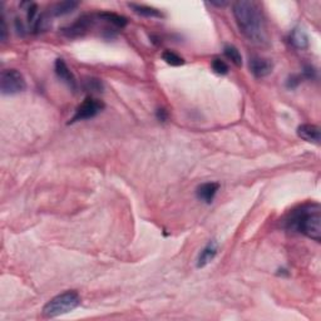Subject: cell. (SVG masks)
Instances as JSON below:
<instances>
[{
    "instance_id": "cell-1",
    "label": "cell",
    "mask_w": 321,
    "mask_h": 321,
    "mask_svg": "<svg viewBox=\"0 0 321 321\" xmlns=\"http://www.w3.org/2000/svg\"><path fill=\"white\" fill-rule=\"evenodd\" d=\"M232 13L240 32L255 44L267 41V30L259 4L250 0H239L232 5Z\"/></svg>"
},
{
    "instance_id": "cell-2",
    "label": "cell",
    "mask_w": 321,
    "mask_h": 321,
    "mask_svg": "<svg viewBox=\"0 0 321 321\" xmlns=\"http://www.w3.org/2000/svg\"><path fill=\"white\" fill-rule=\"evenodd\" d=\"M287 230L305 235L320 242L321 240V207L319 203H305L292 210L285 220Z\"/></svg>"
},
{
    "instance_id": "cell-3",
    "label": "cell",
    "mask_w": 321,
    "mask_h": 321,
    "mask_svg": "<svg viewBox=\"0 0 321 321\" xmlns=\"http://www.w3.org/2000/svg\"><path fill=\"white\" fill-rule=\"evenodd\" d=\"M80 305V296L78 292L70 290L63 294H59L56 298L48 301L45 306L43 307V315L45 318H57V316L64 315V314L73 311L74 309Z\"/></svg>"
},
{
    "instance_id": "cell-4",
    "label": "cell",
    "mask_w": 321,
    "mask_h": 321,
    "mask_svg": "<svg viewBox=\"0 0 321 321\" xmlns=\"http://www.w3.org/2000/svg\"><path fill=\"white\" fill-rule=\"evenodd\" d=\"M26 82L17 69H6L0 74V91L4 96H14L25 91Z\"/></svg>"
},
{
    "instance_id": "cell-5",
    "label": "cell",
    "mask_w": 321,
    "mask_h": 321,
    "mask_svg": "<svg viewBox=\"0 0 321 321\" xmlns=\"http://www.w3.org/2000/svg\"><path fill=\"white\" fill-rule=\"evenodd\" d=\"M103 108H104V103L100 102V100H96L93 97H88L84 100V102L76 109V114L70 120V123L91 120V118L96 117L98 113H100Z\"/></svg>"
},
{
    "instance_id": "cell-6",
    "label": "cell",
    "mask_w": 321,
    "mask_h": 321,
    "mask_svg": "<svg viewBox=\"0 0 321 321\" xmlns=\"http://www.w3.org/2000/svg\"><path fill=\"white\" fill-rule=\"evenodd\" d=\"M92 24H93V17L84 15V17H80L79 19H77L73 24L63 28L61 32L68 38H78V37H83L89 30Z\"/></svg>"
},
{
    "instance_id": "cell-7",
    "label": "cell",
    "mask_w": 321,
    "mask_h": 321,
    "mask_svg": "<svg viewBox=\"0 0 321 321\" xmlns=\"http://www.w3.org/2000/svg\"><path fill=\"white\" fill-rule=\"evenodd\" d=\"M248 65H250L252 74L257 78H263L272 72V63L269 59L262 58V57H250Z\"/></svg>"
},
{
    "instance_id": "cell-8",
    "label": "cell",
    "mask_w": 321,
    "mask_h": 321,
    "mask_svg": "<svg viewBox=\"0 0 321 321\" xmlns=\"http://www.w3.org/2000/svg\"><path fill=\"white\" fill-rule=\"evenodd\" d=\"M298 135L310 143L320 144L321 142V131L315 124H301L298 128Z\"/></svg>"
},
{
    "instance_id": "cell-9",
    "label": "cell",
    "mask_w": 321,
    "mask_h": 321,
    "mask_svg": "<svg viewBox=\"0 0 321 321\" xmlns=\"http://www.w3.org/2000/svg\"><path fill=\"white\" fill-rule=\"evenodd\" d=\"M56 74L58 76V78L60 79V80H63V82L68 85V87H70L72 89H76L77 88L76 78H74L73 73H72L69 68H68L67 63L60 58L56 60Z\"/></svg>"
},
{
    "instance_id": "cell-10",
    "label": "cell",
    "mask_w": 321,
    "mask_h": 321,
    "mask_svg": "<svg viewBox=\"0 0 321 321\" xmlns=\"http://www.w3.org/2000/svg\"><path fill=\"white\" fill-rule=\"evenodd\" d=\"M220 188V184L216 182H207V183H202L201 186L197 187L196 195L200 201L204 202V203L210 204L213 201L215 196H216L217 191Z\"/></svg>"
},
{
    "instance_id": "cell-11",
    "label": "cell",
    "mask_w": 321,
    "mask_h": 321,
    "mask_svg": "<svg viewBox=\"0 0 321 321\" xmlns=\"http://www.w3.org/2000/svg\"><path fill=\"white\" fill-rule=\"evenodd\" d=\"M217 251H219V245L215 240H211L207 245L204 246L203 250L201 251V254L199 255V259H197V267L202 269L204 266H207L211 261H213V259L216 257Z\"/></svg>"
},
{
    "instance_id": "cell-12",
    "label": "cell",
    "mask_w": 321,
    "mask_h": 321,
    "mask_svg": "<svg viewBox=\"0 0 321 321\" xmlns=\"http://www.w3.org/2000/svg\"><path fill=\"white\" fill-rule=\"evenodd\" d=\"M290 41L298 49H306L309 47V38H307L306 33L300 28L292 30L290 35Z\"/></svg>"
},
{
    "instance_id": "cell-13",
    "label": "cell",
    "mask_w": 321,
    "mask_h": 321,
    "mask_svg": "<svg viewBox=\"0 0 321 321\" xmlns=\"http://www.w3.org/2000/svg\"><path fill=\"white\" fill-rule=\"evenodd\" d=\"M78 5L79 4L77 3V1H72V0H70V1L57 3L56 5L52 8V10H50V14L54 15V17H63V15H67L73 12Z\"/></svg>"
},
{
    "instance_id": "cell-14",
    "label": "cell",
    "mask_w": 321,
    "mask_h": 321,
    "mask_svg": "<svg viewBox=\"0 0 321 321\" xmlns=\"http://www.w3.org/2000/svg\"><path fill=\"white\" fill-rule=\"evenodd\" d=\"M98 17L102 18L103 20L108 21V23L112 24V25L117 26V28H124V26L127 25V23H128L127 18L122 17V15L120 14H116V13L104 12L98 14Z\"/></svg>"
},
{
    "instance_id": "cell-15",
    "label": "cell",
    "mask_w": 321,
    "mask_h": 321,
    "mask_svg": "<svg viewBox=\"0 0 321 321\" xmlns=\"http://www.w3.org/2000/svg\"><path fill=\"white\" fill-rule=\"evenodd\" d=\"M133 12L138 15H142V17L147 18H160L162 17V13L158 10V9L152 8V6H147V5H140V4H129Z\"/></svg>"
},
{
    "instance_id": "cell-16",
    "label": "cell",
    "mask_w": 321,
    "mask_h": 321,
    "mask_svg": "<svg viewBox=\"0 0 321 321\" xmlns=\"http://www.w3.org/2000/svg\"><path fill=\"white\" fill-rule=\"evenodd\" d=\"M223 53H225L226 58L230 59L235 65H237V67L242 65V57H241L236 47H234V45H225Z\"/></svg>"
},
{
    "instance_id": "cell-17",
    "label": "cell",
    "mask_w": 321,
    "mask_h": 321,
    "mask_svg": "<svg viewBox=\"0 0 321 321\" xmlns=\"http://www.w3.org/2000/svg\"><path fill=\"white\" fill-rule=\"evenodd\" d=\"M162 58H163V60L166 61L167 64L173 65V67H180V65H182L184 63L183 58H181L178 54L171 52V50H166V52L162 54Z\"/></svg>"
},
{
    "instance_id": "cell-18",
    "label": "cell",
    "mask_w": 321,
    "mask_h": 321,
    "mask_svg": "<svg viewBox=\"0 0 321 321\" xmlns=\"http://www.w3.org/2000/svg\"><path fill=\"white\" fill-rule=\"evenodd\" d=\"M212 69L215 70V73L220 74V76H225L228 73V65L226 64L225 60L220 58H215L212 60Z\"/></svg>"
},
{
    "instance_id": "cell-19",
    "label": "cell",
    "mask_w": 321,
    "mask_h": 321,
    "mask_svg": "<svg viewBox=\"0 0 321 321\" xmlns=\"http://www.w3.org/2000/svg\"><path fill=\"white\" fill-rule=\"evenodd\" d=\"M85 89L92 92H102L103 84L100 79L91 78L88 79V80H85Z\"/></svg>"
},
{
    "instance_id": "cell-20",
    "label": "cell",
    "mask_w": 321,
    "mask_h": 321,
    "mask_svg": "<svg viewBox=\"0 0 321 321\" xmlns=\"http://www.w3.org/2000/svg\"><path fill=\"white\" fill-rule=\"evenodd\" d=\"M37 9H38V6L35 5L34 3L30 4L29 6H28V20H29V23H32V21H34V18H35V14H37Z\"/></svg>"
},
{
    "instance_id": "cell-21",
    "label": "cell",
    "mask_w": 321,
    "mask_h": 321,
    "mask_svg": "<svg viewBox=\"0 0 321 321\" xmlns=\"http://www.w3.org/2000/svg\"><path fill=\"white\" fill-rule=\"evenodd\" d=\"M299 84H300V77L299 76H291L286 83L287 88H291V89L296 88Z\"/></svg>"
},
{
    "instance_id": "cell-22",
    "label": "cell",
    "mask_w": 321,
    "mask_h": 321,
    "mask_svg": "<svg viewBox=\"0 0 321 321\" xmlns=\"http://www.w3.org/2000/svg\"><path fill=\"white\" fill-rule=\"evenodd\" d=\"M302 73H304V77H305V78H307V79H313V78H315L316 70L314 69V68L311 67V65H306V67L304 68V72H302Z\"/></svg>"
},
{
    "instance_id": "cell-23",
    "label": "cell",
    "mask_w": 321,
    "mask_h": 321,
    "mask_svg": "<svg viewBox=\"0 0 321 321\" xmlns=\"http://www.w3.org/2000/svg\"><path fill=\"white\" fill-rule=\"evenodd\" d=\"M167 117H168L167 111H164V109H158V111H157V118H158V120H162V122H164V120H167Z\"/></svg>"
},
{
    "instance_id": "cell-24",
    "label": "cell",
    "mask_w": 321,
    "mask_h": 321,
    "mask_svg": "<svg viewBox=\"0 0 321 321\" xmlns=\"http://www.w3.org/2000/svg\"><path fill=\"white\" fill-rule=\"evenodd\" d=\"M0 35H1V40H5L6 38V25L5 20H4V17H1V30H0Z\"/></svg>"
},
{
    "instance_id": "cell-25",
    "label": "cell",
    "mask_w": 321,
    "mask_h": 321,
    "mask_svg": "<svg viewBox=\"0 0 321 321\" xmlns=\"http://www.w3.org/2000/svg\"><path fill=\"white\" fill-rule=\"evenodd\" d=\"M15 25H17L18 33H23L24 32V25H23V23L19 20V19H17V20H15Z\"/></svg>"
},
{
    "instance_id": "cell-26",
    "label": "cell",
    "mask_w": 321,
    "mask_h": 321,
    "mask_svg": "<svg viewBox=\"0 0 321 321\" xmlns=\"http://www.w3.org/2000/svg\"><path fill=\"white\" fill-rule=\"evenodd\" d=\"M211 4H212V5H216V6H225V5H227V1H221V3H213V1H211Z\"/></svg>"
}]
</instances>
